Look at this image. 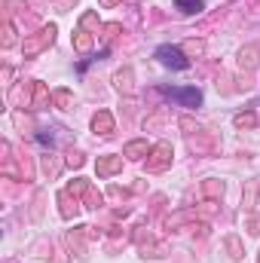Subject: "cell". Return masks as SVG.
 <instances>
[{"mask_svg": "<svg viewBox=\"0 0 260 263\" xmlns=\"http://www.w3.org/2000/svg\"><path fill=\"white\" fill-rule=\"evenodd\" d=\"M156 58H159L165 67H175V71H187V67H190L187 55L178 46H159V49H156Z\"/></svg>", "mask_w": 260, "mask_h": 263, "instance_id": "cell-1", "label": "cell"}, {"mask_svg": "<svg viewBox=\"0 0 260 263\" xmlns=\"http://www.w3.org/2000/svg\"><path fill=\"white\" fill-rule=\"evenodd\" d=\"M52 40H55V25H49V28H43L37 34V37L25 40V55H37V52H43L46 46H52Z\"/></svg>", "mask_w": 260, "mask_h": 263, "instance_id": "cell-2", "label": "cell"}, {"mask_svg": "<svg viewBox=\"0 0 260 263\" xmlns=\"http://www.w3.org/2000/svg\"><path fill=\"white\" fill-rule=\"evenodd\" d=\"M168 98H178L184 107H199L202 104V92L199 89H165Z\"/></svg>", "mask_w": 260, "mask_h": 263, "instance_id": "cell-3", "label": "cell"}, {"mask_svg": "<svg viewBox=\"0 0 260 263\" xmlns=\"http://www.w3.org/2000/svg\"><path fill=\"white\" fill-rule=\"evenodd\" d=\"M168 162H171V144H165V141H162V144H156V150H153V159H150L147 165H150L153 171H162Z\"/></svg>", "mask_w": 260, "mask_h": 263, "instance_id": "cell-4", "label": "cell"}, {"mask_svg": "<svg viewBox=\"0 0 260 263\" xmlns=\"http://www.w3.org/2000/svg\"><path fill=\"white\" fill-rule=\"evenodd\" d=\"M92 129H95V135H113V116L107 113V110H98L95 116H92Z\"/></svg>", "mask_w": 260, "mask_h": 263, "instance_id": "cell-5", "label": "cell"}, {"mask_svg": "<svg viewBox=\"0 0 260 263\" xmlns=\"http://www.w3.org/2000/svg\"><path fill=\"white\" fill-rule=\"evenodd\" d=\"M119 168H123V156H101V159L95 162V171L101 174V178H107V174H113Z\"/></svg>", "mask_w": 260, "mask_h": 263, "instance_id": "cell-6", "label": "cell"}, {"mask_svg": "<svg viewBox=\"0 0 260 263\" xmlns=\"http://www.w3.org/2000/svg\"><path fill=\"white\" fill-rule=\"evenodd\" d=\"M126 156H129V159H141V156H147V141H129L126 144Z\"/></svg>", "mask_w": 260, "mask_h": 263, "instance_id": "cell-7", "label": "cell"}, {"mask_svg": "<svg viewBox=\"0 0 260 263\" xmlns=\"http://www.w3.org/2000/svg\"><path fill=\"white\" fill-rule=\"evenodd\" d=\"M175 6L184 15H193V12H202V0H175Z\"/></svg>", "mask_w": 260, "mask_h": 263, "instance_id": "cell-8", "label": "cell"}, {"mask_svg": "<svg viewBox=\"0 0 260 263\" xmlns=\"http://www.w3.org/2000/svg\"><path fill=\"white\" fill-rule=\"evenodd\" d=\"M239 64H242V67H254V64H257V49H254V46L242 49V52H239Z\"/></svg>", "mask_w": 260, "mask_h": 263, "instance_id": "cell-9", "label": "cell"}, {"mask_svg": "<svg viewBox=\"0 0 260 263\" xmlns=\"http://www.w3.org/2000/svg\"><path fill=\"white\" fill-rule=\"evenodd\" d=\"M113 83H116L119 92H132V71H119V74L113 77Z\"/></svg>", "mask_w": 260, "mask_h": 263, "instance_id": "cell-10", "label": "cell"}, {"mask_svg": "<svg viewBox=\"0 0 260 263\" xmlns=\"http://www.w3.org/2000/svg\"><path fill=\"white\" fill-rule=\"evenodd\" d=\"M233 122H236V129H254L257 126V116L254 113H236Z\"/></svg>", "mask_w": 260, "mask_h": 263, "instance_id": "cell-11", "label": "cell"}, {"mask_svg": "<svg viewBox=\"0 0 260 263\" xmlns=\"http://www.w3.org/2000/svg\"><path fill=\"white\" fill-rule=\"evenodd\" d=\"M46 101H49V92H46V86H43V83H34V107L40 110Z\"/></svg>", "mask_w": 260, "mask_h": 263, "instance_id": "cell-12", "label": "cell"}, {"mask_svg": "<svg viewBox=\"0 0 260 263\" xmlns=\"http://www.w3.org/2000/svg\"><path fill=\"white\" fill-rule=\"evenodd\" d=\"M52 98H55V104H58L61 110H71V104H74V95L67 92V89H58V92L52 95Z\"/></svg>", "mask_w": 260, "mask_h": 263, "instance_id": "cell-13", "label": "cell"}, {"mask_svg": "<svg viewBox=\"0 0 260 263\" xmlns=\"http://www.w3.org/2000/svg\"><path fill=\"white\" fill-rule=\"evenodd\" d=\"M74 46H77L80 52H86V49L92 46V37H89V34H86V31H77V40H74Z\"/></svg>", "mask_w": 260, "mask_h": 263, "instance_id": "cell-14", "label": "cell"}, {"mask_svg": "<svg viewBox=\"0 0 260 263\" xmlns=\"http://www.w3.org/2000/svg\"><path fill=\"white\" fill-rule=\"evenodd\" d=\"M205 193H208L211 199H217V196H223V187H217L214 181H208V184H205Z\"/></svg>", "mask_w": 260, "mask_h": 263, "instance_id": "cell-15", "label": "cell"}, {"mask_svg": "<svg viewBox=\"0 0 260 263\" xmlns=\"http://www.w3.org/2000/svg\"><path fill=\"white\" fill-rule=\"evenodd\" d=\"M15 43V37H12V25H6L3 28V46H12Z\"/></svg>", "mask_w": 260, "mask_h": 263, "instance_id": "cell-16", "label": "cell"}, {"mask_svg": "<svg viewBox=\"0 0 260 263\" xmlns=\"http://www.w3.org/2000/svg\"><path fill=\"white\" fill-rule=\"evenodd\" d=\"M227 245H230V251H233V257L239 260V257H242V251H239V242H236V239H230Z\"/></svg>", "mask_w": 260, "mask_h": 263, "instance_id": "cell-17", "label": "cell"}, {"mask_svg": "<svg viewBox=\"0 0 260 263\" xmlns=\"http://www.w3.org/2000/svg\"><path fill=\"white\" fill-rule=\"evenodd\" d=\"M248 226H251V233H254V236H260V217H251Z\"/></svg>", "mask_w": 260, "mask_h": 263, "instance_id": "cell-18", "label": "cell"}, {"mask_svg": "<svg viewBox=\"0 0 260 263\" xmlns=\"http://www.w3.org/2000/svg\"><path fill=\"white\" fill-rule=\"evenodd\" d=\"M67 162L77 168V165H83V156H80V153H71V156H67Z\"/></svg>", "mask_w": 260, "mask_h": 263, "instance_id": "cell-19", "label": "cell"}, {"mask_svg": "<svg viewBox=\"0 0 260 263\" xmlns=\"http://www.w3.org/2000/svg\"><path fill=\"white\" fill-rule=\"evenodd\" d=\"M101 3H104V6H113V3H119V0H101Z\"/></svg>", "mask_w": 260, "mask_h": 263, "instance_id": "cell-20", "label": "cell"}]
</instances>
